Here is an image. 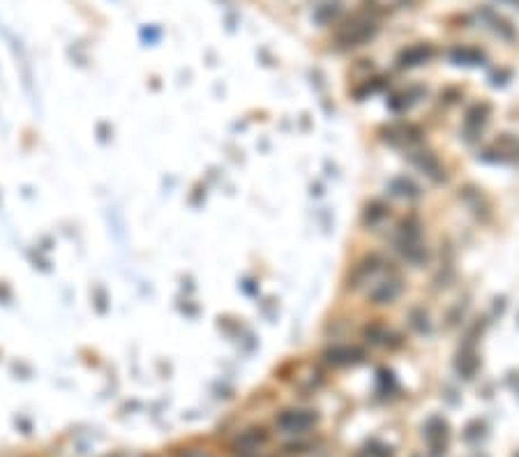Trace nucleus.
<instances>
[{
    "label": "nucleus",
    "instance_id": "2",
    "mask_svg": "<svg viewBox=\"0 0 519 457\" xmlns=\"http://www.w3.org/2000/svg\"><path fill=\"white\" fill-rule=\"evenodd\" d=\"M376 32V23L367 16H354L337 30V42L342 46H360L372 39Z\"/></svg>",
    "mask_w": 519,
    "mask_h": 457
},
{
    "label": "nucleus",
    "instance_id": "1",
    "mask_svg": "<svg viewBox=\"0 0 519 457\" xmlns=\"http://www.w3.org/2000/svg\"><path fill=\"white\" fill-rule=\"evenodd\" d=\"M397 249H399V254L411 263H420L427 259V249L420 240V222L415 218H408L399 224Z\"/></svg>",
    "mask_w": 519,
    "mask_h": 457
},
{
    "label": "nucleus",
    "instance_id": "15",
    "mask_svg": "<svg viewBox=\"0 0 519 457\" xmlns=\"http://www.w3.org/2000/svg\"><path fill=\"white\" fill-rule=\"evenodd\" d=\"M356 457H392V451L388 446L379 444V442H372V444H367Z\"/></svg>",
    "mask_w": 519,
    "mask_h": 457
},
{
    "label": "nucleus",
    "instance_id": "7",
    "mask_svg": "<svg viewBox=\"0 0 519 457\" xmlns=\"http://www.w3.org/2000/svg\"><path fill=\"white\" fill-rule=\"evenodd\" d=\"M434 54L437 51H434L432 44H413L399 54V65L401 68H418V65L432 61Z\"/></svg>",
    "mask_w": 519,
    "mask_h": 457
},
{
    "label": "nucleus",
    "instance_id": "18",
    "mask_svg": "<svg viewBox=\"0 0 519 457\" xmlns=\"http://www.w3.org/2000/svg\"><path fill=\"white\" fill-rule=\"evenodd\" d=\"M517 457H519V455H517Z\"/></svg>",
    "mask_w": 519,
    "mask_h": 457
},
{
    "label": "nucleus",
    "instance_id": "6",
    "mask_svg": "<svg viewBox=\"0 0 519 457\" xmlns=\"http://www.w3.org/2000/svg\"><path fill=\"white\" fill-rule=\"evenodd\" d=\"M365 358L363 349L358 346H332L325 351V361H328L330 365H334V368H349V365H356Z\"/></svg>",
    "mask_w": 519,
    "mask_h": 457
},
{
    "label": "nucleus",
    "instance_id": "12",
    "mask_svg": "<svg viewBox=\"0 0 519 457\" xmlns=\"http://www.w3.org/2000/svg\"><path fill=\"white\" fill-rule=\"evenodd\" d=\"M494 148H496V153L501 157H519V141L513 137H501L494 144Z\"/></svg>",
    "mask_w": 519,
    "mask_h": 457
},
{
    "label": "nucleus",
    "instance_id": "17",
    "mask_svg": "<svg viewBox=\"0 0 519 457\" xmlns=\"http://www.w3.org/2000/svg\"><path fill=\"white\" fill-rule=\"evenodd\" d=\"M245 457H263V455H254V451H252V453H245Z\"/></svg>",
    "mask_w": 519,
    "mask_h": 457
},
{
    "label": "nucleus",
    "instance_id": "10",
    "mask_svg": "<svg viewBox=\"0 0 519 457\" xmlns=\"http://www.w3.org/2000/svg\"><path fill=\"white\" fill-rule=\"evenodd\" d=\"M413 162H415L418 169H423L432 180H443V176H446L439 157L434 153H418V155H413Z\"/></svg>",
    "mask_w": 519,
    "mask_h": 457
},
{
    "label": "nucleus",
    "instance_id": "8",
    "mask_svg": "<svg viewBox=\"0 0 519 457\" xmlns=\"http://www.w3.org/2000/svg\"><path fill=\"white\" fill-rule=\"evenodd\" d=\"M425 437H427V444H430L432 455L439 457L448 446V425L443 420H432L430 425H427Z\"/></svg>",
    "mask_w": 519,
    "mask_h": 457
},
{
    "label": "nucleus",
    "instance_id": "3",
    "mask_svg": "<svg viewBox=\"0 0 519 457\" xmlns=\"http://www.w3.org/2000/svg\"><path fill=\"white\" fill-rule=\"evenodd\" d=\"M319 422V415L309 409H287L277 415V427L284 434H305Z\"/></svg>",
    "mask_w": 519,
    "mask_h": 457
},
{
    "label": "nucleus",
    "instance_id": "11",
    "mask_svg": "<svg viewBox=\"0 0 519 457\" xmlns=\"http://www.w3.org/2000/svg\"><path fill=\"white\" fill-rule=\"evenodd\" d=\"M450 58H453L455 63H464V65H475L482 61V54L478 49H471V46H457L450 51Z\"/></svg>",
    "mask_w": 519,
    "mask_h": 457
},
{
    "label": "nucleus",
    "instance_id": "14",
    "mask_svg": "<svg viewBox=\"0 0 519 457\" xmlns=\"http://www.w3.org/2000/svg\"><path fill=\"white\" fill-rule=\"evenodd\" d=\"M478 358H475V353H464V356H459V361H457V370L464 374L466 379H471L473 374H475V370H478Z\"/></svg>",
    "mask_w": 519,
    "mask_h": 457
},
{
    "label": "nucleus",
    "instance_id": "9",
    "mask_svg": "<svg viewBox=\"0 0 519 457\" xmlns=\"http://www.w3.org/2000/svg\"><path fill=\"white\" fill-rule=\"evenodd\" d=\"M489 118V104H475L466 111V120H464V132L468 139H473L475 134H480V130L484 127V123Z\"/></svg>",
    "mask_w": 519,
    "mask_h": 457
},
{
    "label": "nucleus",
    "instance_id": "13",
    "mask_svg": "<svg viewBox=\"0 0 519 457\" xmlns=\"http://www.w3.org/2000/svg\"><path fill=\"white\" fill-rule=\"evenodd\" d=\"M386 215H388L386 204L372 201L370 206H367V211H365V224H370V227H374V224H379L383 218H386Z\"/></svg>",
    "mask_w": 519,
    "mask_h": 457
},
{
    "label": "nucleus",
    "instance_id": "5",
    "mask_svg": "<svg viewBox=\"0 0 519 457\" xmlns=\"http://www.w3.org/2000/svg\"><path fill=\"white\" fill-rule=\"evenodd\" d=\"M381 256L379 254H370V256H365V259H360L356 265H354V270H351V284H354L356 289L358 287H363L365 282H370V277H374L376 273L381 270Z\"/></svg>",
    "mask_w": 519,
    "mask_h": 457
},
{
    "label": "nucleus",
    "instance_id": "16",
    "mask_svg": "<svg viewBox=\"0 0 519 457\" xmlns=\"http://www.w3.org/2000/svg\"><path fill=\"white\" fill-rule=\"evenodd\" d=\"M392 189H401V192H397V194H401V196H408V199L418 196V187L413 185L411 180H404V178L392 182Z\"/></svg>",
    "mask_w": 519,
    "mask_h": 457
},
{
    "label": "nucleus",
    "instance_id": "4",
    "mask_svg": "<svg viewBox=\"0 0 519 457\" xmlns=\"http://www.w3.org/2000/svg\"><path fill=\"white\" fill-rule=\"evenodd\" d=\"M399 294H401V280L399 275H392L388 280H381L379 284L370 291V301L374 305H390L397 301Z\"/></svg>",
    "mask_w": 519,
    "mask_h": 457
}]
</instances>
